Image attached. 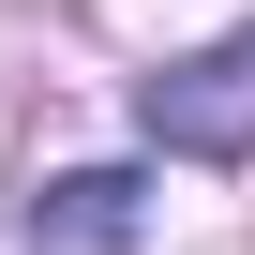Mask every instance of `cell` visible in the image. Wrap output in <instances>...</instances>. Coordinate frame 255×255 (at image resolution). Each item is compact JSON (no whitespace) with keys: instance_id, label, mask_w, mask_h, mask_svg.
I'll return each mask as SVG.
<instances>
[{"instance_id":"1","label":"cell","mask_w":255,"mask_h":255,"mask_svg":"<svg viewBox=\"0 0 255 255\" xmlns=\"http://www.w3.org/2000/svg\"><path fill=\"white\" fill-rule=\"evenodd\" d=\"M135 120H150V150H180V165H255V15L225 45L135 75Z\"/></svg>"},{"instance_id":"2","label":"cell","mask_w":255,"mask_h":255,"mask_svg":"<svg viewBox=\"0 0 255 255\" xmlns=\"http://www.w3.org/2000/svg\"><path fill=\"white\" fill-rule=\"evenodd\" d=\"M135 225H150V180L135 165H75V180L30 195V255H120Z\"/></svg>"}]
</instances>
